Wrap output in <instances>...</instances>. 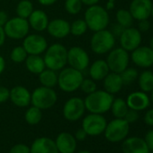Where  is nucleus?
Segmentation results:
<instances>
[{
    "label": "nucleus",
    "mask_w": 153,
    "mask_h": 153,
    "mask_svg": "<svg viewBox=\"0 0 153 153\" xmlns=\"http://www.w3.org/2000/svg\"><path fill=\"white\" fill-rule=\"evenodd\" d=\"M152 68H153V66H152ZM152 71H153V70H152Z\"/></svg>",
    "instance_id": "bf43d9fd"
},
{
    "label": "nucleus",
    "mask_w": 153,
    "mask_h": 153,
    "mask_svg": "<svg viewBox=\"0 0 153 153\" xmlns=\"http://www.w3.org/2000/svg\"><path fill=\"white\" fill-rule=\"evenodd\" d=\"M105 118L99 114H90L82 122V128L89 136H98L102 134L106 127Z\"/></svg>",
    "instance_id": "9d476101"
},
{
    "label": "nucleus",
    "mask_w": 153,
    "mask_h": 153,
    "mask_svg": "<svg viewBox=\"0 0 153 153\" xmlns=\"http://www.w3.org/2000/svg\"><path fill=\"white\" fill-rule=\"evenodd\" d=\"M149 93H150V97H149V98H150V101L153 103V89H152Z\"/></svg>",
    "instance_id": "5fc2aeb1"
},
{
    "label": "nucleus",
    "mask_w": 153,
    "mask_h": 153,
    "mask_svg": "<svg viewBox=\"0 0 153 153\" xmlns=\"http://www.w3.org/2000/svg\"><path fill=\"white\" fill-rule=\"evenodd\" d=\"M138 85L141 91L149 93L153 89V71L146 69L138 76Z\"/></svg>",
    "instance_id": "bb28decb"
},
{
    "label": "nucleus",
    "mask_w": 153,
    "mask_h": 153,
    "mask_svg": "<svg viewBox=\"0 0 153 153\" xmlns=\"http://www.w3.org/2000/svg\"><path fill=\"white\" fill-rule=\"evenodd\" d=\"M150 16H152V18H153V2H152V7H151V14H150Z\"/></svg>",
    "instance_id": "6e6d98bb"
},
{
    "label": "nucleus",
    "mask_w": 153,
    "mask_h": 153,
    "mask_svg": "<svg viewBox=\"0 0 153 153\" xmlns=\"http://www.w3.org/2000/svg\"><path fill=\"white\" fill-rule=\"evenodd\" d=\"M37 1H38L41 5L48 7V6H51V5H53L54 3H56V2H57V0H37Z\"/></svg>",
    "instance_id": "8fccbe9b"
},
{
    "label": "nucleus",
    "mask_w": 153,
    "mask_h": 153,
    "mask_svg": "<svg viewBox=\"0 0 153 153\" xmlns=\"http://www.w3.org/2000/svg\"><path fill=\"white\" fill-rule=\"evenodd\" d=\"M33 11V6L29 0H22L16 7V14L19 17L27 19Z\"/></svg>",
    "instance_id": "2f4dec72"
},
{
    "label": "nucleus",
    "mask_w": 153,
    "mask_h": 153,
    "mask_svg": "<svg viewBox=\"0 0 153 153\" xmlns=\"http://www.w3.org/2000/svg\"><path fill=\"white\" fill-rule=\"evenodd\" d=\"M79 153H91V152H89V151H88V150H82V151H80V152H79Z\"/></svg>",
    "instance_id": "4d7b16f0"
},
{
    "label": "nucleus",
    "mask_w": 153,
    "mask_h": 153,
    "mask_svg": "<svg viewBox=\"0 0 153 153\" xmlns=\"http://www.w3.org/2000/svg\"><path fill=\"white\" fill-rule=\"evenodd\" d=\"M84 20L88 28L95 33L106 29L109 25L110 17L105 8L98 5H94L86 10Z\"/></svg>",
    "instance_id": "f03ea898"
},
{
    "label": "nucleus",
    "mask_w": 153,
    "mask_h": 153,
    "mask_svg": "<svg viewBox=\"0 0 153 153\" xmlns=\"http://www.w3.org/2000/svg\"><path fill=\"white\" fill-rule=\"evenodd\" d=\"M144 122L149 126H153V108L148 110L144 115Z\"/></svg>",
    "instance_id": "37998d69"
},
{
    "label": "nucleus",
    "mask_w": 153,
    "mask_h": 153,
    "mask_svg": "<svg viewBox=\"0 0 153 153\" xmlns=\"http://www.w3.org/2000/svg\"><path fill=\"white\" fill-rule=\"evenodd\" d=\"M39 79L43 87L52 88L58 84V74L55 70L47 68L39 74Z\"/></svg>",
    "instance_id": "cd10ccee"
},
{
    "label": "nucleus",
    "mask_w": 153,
    "mask_h": 153,
    "mask_svg": "<svg viewBox=\"0 0 153 153\" xmlns=\"http://www.w3.org/2000/svg\"><path fill=\"white\" fill-rule=\"evenodd\" d=\"M87 136H88V134H87V132L85 131V130L83 128L79 129L76 132V139L79 140H84Z\"/></svg>",
    "instance_id": "a18cd8bd"
},
{
    "label": "nucleus",
    "mask_w": 153,
    "mask_h": 153,
    "mask_svg": "<svg viewBox=\"0 0 153 153\" xmlns=\"http://www.w3.org/2000/svg\"><path fill=\"white\" fill-rule=\"evenodd\" d=\"M30 25L28 20L19 16L8 19L4 25L6 35L13 40H21L28 35Z\"/></svg>",
    "instance_id": "1a4fd4ad"
},
{
    "label": "nucleus",
    "mask_w": 153,
    "mask_h": 153,
    "mask_svg": "<svg viewBox=\"0 0 153 153\" xmlns=\"http://www.w3.org/2000/svg\"><path fill=\"white\" fill-rule=\"evenodd\" d=\"M133 17L131 15L129 10L126 9H119L116 12V21L117 24L122 25L123 28H128L132 25Z\"/></svg>",
    "instance_id": "c756f323"
},
{
    "label": "nucleus",
    "mask_w": 153,
    "mask_h": 153,
    "mask_svg": "<svg viewBox=\"0 0 153 153\" xmlns=\"http://www.w3.org/2000/svg\"><path fill=\"white\" fill-rule=\"evenodd\" d=\"M58 75V85L59 88L68 93L78 90L84 79L82 71L71 67L63 68Z\"/></svg>",
    "instance_id": "7ed1b4c3"
},
{
    "label": "nucleus",
    "mask_w": 153,
    "mask_h": 153,
    "mask_svg": "<svg viewBox=\"0 0 153 153\" xmlns=\"http://www.w3.org/2000/svg\"><path fill=\"white\" fill-rule=\"evenodd\" d=\"M5 68H6V61H5V59L0 55V74L3 73V71L5 70Z\"/></svg>",
    "instance_id": "603ef678"
},
{
    "label": "nucleus",
    "mask_w": 153,
    "mask_h": 153,
    "mask_svg": "<svg viewBox=\"0 0 153 153\" xmlns=\"http://www.w3.org/2000/svg\"><path fill=\"white\" fill-rule=\"evenodd\" d=\"M86 110L84 100L79 97L68 99L63 106V116L66 120L74 122L78 121L84 114Z\"/></svg>",
    "instance_id": "f8f14e48"
},
{
    "label": "nucleus",
    "mask_w": 153,
    "mask_h": 153,
    "mask_svg": "<svg viewBox=\"0 0 153 153\" xmlns=\"http://www.w3.org/2000/svg\"><path fill=\"white\" fill-rule=\"evenodd\" d=\"M144 140H145L149 151H153V130H149L146 133Z\"/></svg>",
    "instance_id": "79ce46f5"
},
{
    "label": "nucleus",
    "mask_w": 153,
    "mask_h": 153,
    "mask_svg": "<svg viewBox=\"0 0 153 153\" xmlns=\"http://www.w3.org/2000/svg\"><path fill=\"white\" fill-rule=\"evenodd\" d=\"M114 99L113 95L105 90H96L88 95L84 103L86 109L91 114H103L111 109Z\"/></svg>",
    "instance_id": "f257e3e1"
},
{
    "label": "nucleus",
    "mask_w": 153,
    "mask_h": 153,
    "mask_svg": "<svg viewBox=\"0 0 153 153\" xmlns=\"http://www.w3.org/2000/svg\"><path fill=\"white\" fill-rule=\"evenodd\" d=\"M23 47L29 55H40L48 47L46 39L39 34H30L24 38Z\"/></svg>",
    "instance_id": "2eb2a0df"
},
{
    "label": "nucleus",
    "mask_w": 153,
    "mask_h": 153,
    "mask_svg": "<svg viewBox=\"0 0 153 153\" xmlns=\"http://www.w3.org/2000/svg\"><path fill=\"white\" fill-rule=\"evenodd\" d=\"M57 149L60 153H74L76 148L75 137L69 132H61L55 140Z\"/></svg>",
    "instance_id": "412c9836"
},
{
    "label": "nucleus",
    "mask_w": 153,
    "mask_h": 153,
    "mask_svg": "<svg viewBox=\"0 0 153 153\" xmlns=\"http://www.w3.org/2000/svg\"><path fill=\"white\" fill-rule=\"evenodd\" d=\"M58 97L51 88L40 87L31 94V103L33 106L45 110L52 107L57 102Z\"/></svg>",
    "instance_id": "423d86ee"
},
{
    "label": "nucleus",
    "mask_w": 153,
    "mask_h": 153,
    "mask_svg": "<svg viewBox=\"0 0 153 153\" xmlns=\"http://www.w3.org/2000/svg\"><path fill=\"white\" fill-rule=\"evenodd\" d=\"M149 48L153 51V37L150 39V42H149Z\"/></svg>",
    "instance_id": "864d4df0"
},
{
    "label": "nucleus",
    "mask_w": 153,
    "mask_h": 153,
    "mask_svg": "<svg viewBox=\"0 0 153 153\" xmlns=\"http://www.w3.org/2000/svg\"><path fill=\"white\" fill-rule=\"evenodd\" d=\"M103 81L105 90L112 95L120 92L123 86L120 74L114 72H109L108 75L103 79Z\"/></svg>",
    "instance_id": "393cba45"
},
{
    "label": "nucleus",
    "mask_w": 153,
    "mask_h": 153,
    "mask_svg": "<svg viewBox=\"0 0 153 153\" xmlns=\"http://www.w3.org/2000/svg\"><path fill=\"white\" fill-rule=\"evenodd\" d=\"M138 30L142 33H146L149 30L150 28V23L148 19H145V20H140V21H138Z\"/></svg>",
    "instance_id": "ea45409f"
},
{
    "label": "nucleus",
    "mask_w": 153,
    "mask_h": 153,
    "mask_svg": "<svg viewBox=\"0 0 153 153\" xmlns=\"http://www.w3.org/2000/svg\"><path fill=\"white\" fill-rule=\"evenodd\" d=\"M10 153H31V150L27 145L19 143L12 147V149H10Z\"/></svg>",
    "instance_id": "58836bf2"
},
{
    "label": "nucleus",
    "mask_w": 153,
    "mask_h": 153,
    "mask_svg": "<svg viewBox=\"0 0 153 153\" xmlns=\"http://www.w3.org/2000/svg\"><path fill=\"white\" fill-rule=\"evenodd\" d=\"M25 66L27 69L33 74H40L46 68L43 58L40 55H29L25 59Z\"/></svg>",
    "instance_id": "a878e982"
},
{
    "label": "nucleus",
    "mask_w": 153,
    "mask_h": 153,
    "mask_svg": "<svg viewBox=\"0 0 153 153\" xmlns=\"http://www.w3.org/2000/svg\"><path fill=\"white\" fill-rule=\"evenodd\" d=\"M130 59L139 68H149L153 66V51L149 46H139L131 51Z\"/></svg>",
    "instance_id": "4468645a"
},
{
    "label": "nucleus",
    "mask_w": 153,
    "mask_h": 153,
    "mask_svg": "<svg viewBox=\"0 0 153 153\" xmlns=\"http://www.w3.org/2000/svg\"><path fill=\"white\" fill-rule=\"evenodd\" d=\"M123 119H124L125 121H127L129 123H135V122H137V120L139 119V112L129 108Z\"/></svg>",
    "instance_id": "4c0bfd02"
},
{
    "label": "nucleus",
    "mask_w": 153,
    "mask_h": 153,
    "mask_svg": "<svg viewBox=\"0 0 153 153\" xmlns=\"http://www.w3.org/2000/svg\"><path fill=\"white\" fill-rule=\"evenodd\" d=\"M79 88L86 94H91L97 90V84L92 79H84Z\"/></svg>",
    "instance_id": "e433bc0d"
},
{
    "label": "nucleus",
    "mask_w": 153,
    "mask_h": 153,
    "mask_svg": "<svg viewBox=\"0 0 153 153\" xmlns=\"http://www.w3.org/2000/svg\"><path fill=\"white\" fill-rule=\"evenodd\" d=\"M66 11L70 15H78L82 8L80 0H66L64 4Z\"/></svg>",
    "instance_id": "c9c22d12"
},
{
    "label": "nucleus",
    "mask_w": 153,
    "mask_h": 153,
    "mask_svg": "<svg viewBox=\"0 0 153 153\" xmlns=\"http://www.w3.org/2000/svg\"><path fill=\"white\" fill-rule=\"evenodd\" d=\"M126 104L130 109L135 111H143L150 105V98L148 94L140 90L131 93L126 99Z\"/></svg>",
    "instance_id": "f3484780"
},
{
    "label": "nucleus",
    "mask_w": 153,
    "mask_h": 153,
    "mask_svg": "<svg viewBox=\"0 0 153 153\" xmlns=\"http://www.w3.org/2000/svg\"><path fill=\"white\" fill-rule=\"evenodd\" d=\"M128 109L129 107L124 99L115 98L112 103L110 110L112 111V114L115 118H124Z\"/></svg>",
    "instance_id": "c85d7f7f"
},
{
    "label": "nucleus",
    "mask_w": 153,
    "mask_h": 153,
    "mask_svg": "<svg viewBox=\"0 0 153 153\" xmlns=\"http://www.w3.org/2000/svg\"><path fill=\"white\" fill-rule=\"evenodd\" d=\"M81 3L86 5V6H88V7H91V6H94V5H97L98 2L100 0H80Z\"/></svg>",
    "instance_id": "09e8293b"
},
{
    "label": "nucleus",
    "mask_w": 153,
    "mask_h": 153,
    "mask_svg": "<svg viewBox=\"0 0 153 153\" xmlns=\"http://www.w3.org/2000/svg\"><path fill=\"white\" fill-rule=\"evenodd\" d=\"M10 97V90L5 87L0 86V103H5L9 99Z\"/></svg>",
    "instance_id": "a19ab883"
},
{
    "label": "nucleus",
    "mask_w": 153,
    "mask_h": 153,
    "mask_svg": "<svg viewBox=\"0 0 153 153\" xmlns=\"http://www.w3.org/2000/svg\"><path fill=\"white\" fill-rule=\"evenodd\" d=\"M28 54L23 46H17L14 48L10 53V59L16 63H22L25 61Z\"/></svg>",
    "instance_id": "f704fd0d"
},
{
    "label": "nucleus",
    "mask_w": 153,
    "mask_h": 153,
    "mask_svg": "<svg viewBox=\"0 0 153 153\" xmlns=\"http://www.w3.org/2000/svg\"><path fill=\"white\" fill-rule=\"evenodd\" d=\"M105 61L111 72L120 74L128 68L130 62V55L129 52L122 47L115 48L109 51Z\"/></svg>",
    "instance_id": "6e6552de"
},
{
    "label": "nucleus",
    "mask_w": 153,
    "mask_h": 153,
    "mask_svg": "<svg viewBox=\"0 0 153 153\" xmlns=\"http://www.w3.org/2000/svg\"><path fill=\"white\" fill-rule=\"evenodd\" d=\"M149 153H150V152H149ZM151 153H153V151H152V152H151Z\"/></svg>",
    "instance_id": "13d9d810"
},
{
    "label": "nucleus",
    "mask_w": 153,
    "mask_h": 153,
    "mask_svg": "<svg viewBox=\"0 0 153 153\" xmlns=\"http://www.w3.org/2000/svg\"><path fill=\"white\" fill-rule=\"evenodd\" d=\"M130 131V123L123 118H115L106 124L105 136L111 142H119L123 140Z\"/></svg>",
    "instance_id": "0eeeda50"
},
{
    "label": "nucleus",
    "mask_w": 153,
    "mask_h": 153,
    "mask_svg": "<svg viewBox=\"0 0 153 153\" xmlns=\"http://www.w3.org/2000/svg\"><path fill=\"white\" fill-rule=\"evenodd\" d=\"M9 98L16 106L25 107L31 103V93L26 88L23 86H16L10 90Z\"/></svg>",
    "instance_id": "aec40b11"
},
{
    "label": "nucleus",
    "mask_w": 153,
    "mask_h": 153,
    "mask_svg": "<svg viewBox=\"0 0 153 153\" xmlns=\"http://www.w3.org/2000/svg\"><path fill=\"white\" fill-rule=\"evenodd\" d=\"M115 45V37L111 31L104 29L95 32L90 41L92 51L96 54L102 55L108 53Z\"/></svg>",
    "instance_id": "39448f33"
},
{
    "label": "nucleus",
    "mask_w": 153,
    "mask_h": 153,
    "mask_svg": "<svg viewBox=\"0 0 153 153\" xmlns=\"http://www.w3.org/2000/svg\"><path fill=\"white\" fill-rule=\"evenodd\" d=\"M30 150L31 153H59L55 141L46 137L36 139L33 142Z\"/></svg>",
    "instance_id": "4be33fe9"
},
{
    "label": "nucleus",
    "mask_w": 153,
    "mask_h": 153,
    "mask_svg": "<svg viewBox=\"0 0 153 153\" xmlns=\"http://www.w3.org/2000/svg\"><path fill=\"white\" fill-rule=\"evenodd\" d=\"M68 50L60 43H54L45 51L44 63L47 68L58 71L65 68L67 64Z\"/></svg>",
    "instance_id": "20e7f679"
},
{
    "label": "nucleus",
    "mask_w": 153,
    "mask_h": 153,
    "mask_svg": "<svg viewBox=\"0 0 153 153\" xmlns=\"http://www.w3.org/2000/svg\"><path fill=\"white\" fill-rule=\"evenodd\" d=\"M125 28H123L122 25H120L119 24H116V25H114V26H113V28H112V33L114 35V37H120V35L122 34V33L123 32V30H124Z\"/></svg>",
    "instance_id": "c03bdc74"
},
{
    "label": "nucleus",
    "mask_w": 153,
    "mask_h": 153,
    "mask_svg": "<svg viewBox=\"0 0 153 153\" xmlns=\"http://www.w3.org/2000/svg\"><path fill=\"white\" fill-rule=\"evenodd\" d=\"M8 21V15L5 11H0V26H3Z\"/></svg>",
    "instance_id": "49530a36"
},
{
    "label": "nucleus",
    "mask_w": 153,
    "mask_h": 153,
    "mask_svg": "<svg viewBox=\"0 0 153 153\" xmlns=\"http://www.w3.org/2000/svg\"><path fill=\"white\" fill-rule=\"evenodd\" d=\"M28 23L30 27L34 31L42 32L47 29L49 24V18L47 14L42 10H33L28 17Z\"/></svg>",
    "instance_id": "5701e85b"
},
{
    "label": "nucleus",
    "mask_w": 153,
    "mask_h": 153,
    "mask_svg": "<svg viewBox=\"0 0 153 153\" xmlns=\"http://www.w3.org/2000/svg\"><path fill=\"white\" fill-rule=\"evenodd\" d=\"M42 118V110L36 106L33 105L25 113V121L30 125H35V124L39 123L41 122Z\"/></svg>",
    "instance_id": "7c9ffc66"
},
{
    "label": "nucleus",
    "mask_w": 153,
    "mask_h": 153,
    "mask_svg": "<svg viewBox=\"0 0 153 153\" xmlns=\"http://www.w3.org/2000/svg\"><path fill=\"white\" fill-rule=\"evenodd\" d=\"M151 7V0H131L129 7V11L134 20L140 21L149 18Z\"/></svg>",
    "instance_id": "dca6fc26"
},
{
    "label": "nucleus",
    "mask_w": 153,
    "mask_h": 153,
    "mask_svg": "<svg viewBox=\"0 0 153 153\" xmlns=\"http://www.w3.org/2000/svg\"><path fill=\"white\" fill-rule=\"evenodd\" d=\"M88 30V25L85 22V20L78 19L73 22L72 25H70V33L75 36H80L84 34Z\"/></svg>",
    "instance_id": "72a5a7b5"
},
{
    "label": "nucleus",
    "mask_w": 153,
    "mask_h": 153,
    "mask_svg": "<svg viewBox=\"0 0 153 153\" xmlns=\"http://www.w3.org/2000/svg\"><path fill=\"white\" fill-rule=\"evenodd\" d=\"M123 85H131L135 80H137L139 72L134 68H127L123 72L120 73Z\"/></svg>",
    "instance_id": "473e14b6"
},
{
    "label": "nucleus",
    "mask_w": 153,
    "mask_h": 153,
    "mask_svg": "<svg viewBox=\"0 0 153 153\" xmlns=\"http://www.w3.org/2000/svg\"><path fill=\"white\" fill-rule=\"evenodd\" d=\"M120 44L123 49L125 51H132L141 44L142 37L141 33L134 27H128L123 30L122 34L119 37Z\"/></svg>",
    "instance_id": "ddd939ff"
},
{
    "label": "nucleus",
    "mask_w": 153,
    "mask_h": 153,
    "mask_svg": "<svg viewBox=\"0 0 153 153\" xmlns=\"http://www.w3.org/2000/svg\"><path fill=\"white\" fill-rule=\"evenodd\" d=\"M109 72V67L106 61L104 59H97L95 62H93L88 70L90 78L95 81L103 80Z\"/></svg>",
    "instance_id": "b1692460"
},
{
    "label": "nucleus",
    "mask_w": 153,
    "mask_h": 153,
    "mask_svg": "<svg viewBox=\"0 0 153 153\" xmlns=\"http://www.w3.org/2000/svg\"><path fill=\"white\" fill-rule=\"evenodd\" d=\"M47 31L52 37L62 39L70 33V25L64 19H54L49 22Z\"/></svg>",
    "instance_id": "6ab92c4d"
},
{
    "label": "nucleus",
    "mask_w": 153,
    "mask_h": 153,
    "mask_svg": "<svg viewBox=\"0 0 153 153\" xmlns=\"http://www.w3.org/2000/svg\"><path fill=\"white\" fill-rule=\"evenodd\" d=\"M115 7V0H108L107 3H106V7L105 9L108 10H113Z\"/></svg>",
    "instance_id": "3c124183"
},
{
    "label": "nucleus",
    "mask_w": 153,
    "mask_h": 153,
    "mask_svg": "<svg viewBox=\"0 0 153 153\" xmlns=\"http://www.w3.org/2000/svg\"><path fill=\"white\" fill-rule=\"evenodd\" d=\"M122 149L123 153H149V149L144 139L140 137L125 138Z\"/></svg>",
    "instance_id": "a211bd4d"
},
{
    "label": "nucleus",
    "mask_w": 153,
    "mask_h": 153,
    "mask_svg": "<svg viewBox=\"0 0 153 153\" xmlns=\"http://www.w3.org/2000/svg\"><path fill=\"white\" fill-rule=\"evenodd\" d=\"M67 63L73 68L83 71L89 65V56L84 49L75 46L68 51Z\"/></svg>",
    "instance_id": "9b49d317"
},
{
    "label": "nucleus",
    "mask_w": 153,
    "mask_h": 153,
    "mask_svg": "<svg viewBox=\"0 0 153 153\" xmlns=\"http://www.w3.org/2000/svg\"><path fill=\"white\" fill-rule=\"evenodd\" d=\"M6 37H7V35H6L4 27L3 26H0V47H1L5 43Z\"/></svg>",
    "instance_id": "de8ad7c7"
}]
</instances>
